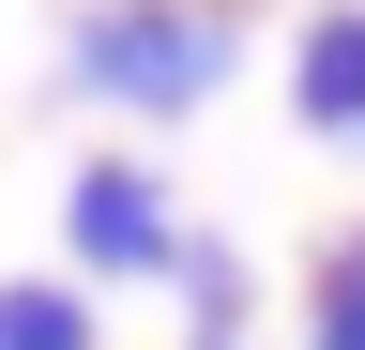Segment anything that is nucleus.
Wrapping results in <instances>:
<instances>
[{"mask_svg":"<svg viewBox=\"0 0 365 350\" xmlns=\"http://www.w3.org/2000/svg\"><path fill=\"white\" fill-rule=\"evenodd\" d=\"M76 76L122 107H198L228 76V16H182V0H107V16H76Z\"/></svg>","mask_w":365,"mask_h":350,"instance_id":"obj_1","label":"nucleus"},{"mask_svg":"<svg viewBox=\"0 0 365 350\" xmlns=\"http://www.w3.org/2000/svg\"><path fill=\"white\" fill-rule=\"evenodd\" d=\"M61 229H76V259H91V274H168V259H182L168 183H153V168H122V153H91V168H76Z\"/></svg>","mask_w":365,"mask_h":350,"instance_id":"obj_2","label":"nucleus"},{"mask_svg":"<svg viewBox=\"0 0 365 350\" xmlns=\"http://www.w3.org/2000/svg\"><path fill=\"white\" fill-rule=\"evenodd\" d=\"M319 138H365V16H319L304 31V92H289Z\"/></svg>","mask_w":365,"mask_h":350,"instance_id":"obj_3","label":"nucleus"},{"mask_svg":"<svg viewBox=\"0 0 365 350\" xmlns=\"http://www.w3.org/2000/svg\"><path fill=\"white\" fill-rule=\"evenodd\" d=\"M0 350H91V304L61 274H31V289H0Z\"/></svg>","mask_w":365,"mask_h":350,"instance_id":"obj_4","label":"nucleus"},{"mask_svg":"<svg viewBox=\"0 0 365 350\" xmlns=\"http://www.w3.org/2000/svg\"><path fill=\"white\" fill-rule=\"evenodd\" d=\"M304 350H365V244L319 259V304H304Z\"/></svg>","mask_w":365,"mask_h":350,"instance_id":"obj_5","label":"nucleus"}]
</instances>
